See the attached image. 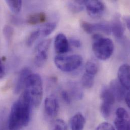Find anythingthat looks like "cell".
<instances>
[{"instance_id":"6da1fadb","label":"cell","mask_w":130,"mask_h":130,"mask_svg":"<svg viewBox=\"0 0 130 130\" xmlns=\"http://www.w3.org/2000/svg\"><path fill=\"white\" fill-rule=\"evenodd\" d=\"M32 104L25 90L12 105L8 116L9 130H21L27 127L31 117Z\"/></svg>"},{"instance_id":"7a4b0ae2","label":"cell","mask_w":130,"mask_h":130,"mask_svg":"<svg viewBox=\"0 0 130 130\" xmlns=\"http://www.w3.org/2000/svg\"><path fill=\"white\" fill-rule=\"evenodd\" d=\"M92 49L96 57L101 60H106L113 54L114 44L109 38L99 34L92 36Z\"/></svg>"},{"instance_id":"3957f363","label":"cell","mask_w":130,"mask_h":130,"mask_svg":"<svg viewBox=\"0 0 130 130\" xmlns=\"http://www.w3.org/2000/svg\"><path fill=\"white\" fill-rule=\"evenodd\" d=\"M24 88L30 98L32 106L39 107L43 97V81L40 75L37 73L30 74L26 81Z\"/></svg>"},{"instance_id":"277c9868","label":"cell","mask_w":130,"mask_h":130,"mask_svg":"<svg viewBox=\"0 0 130 130\" xmlns=\"http://www.w3.org/2000/svg\"><path fill=\"white\" fill-rule=\"evenodd\" d=\"M54 62L60 70L64 72H70L78 68L81 65L83 58L77 54L69 56L58 55L55 57Z\"/></svg>"},{"instance_id":"5b68a950","label":"cell","mask_w":130,"mask_h":130,"mask_svg":"<svg viewBox=\"0 0 130 130\" xmlns=\"http://www.w3.org/2000/svg\"><path fill=\"white\" fill-rule=\"evenodd\" d=\"M50 44L51 40L47 39L42 41L37 46L34 57V63L37 66L41 67L47 61Z\"/></svg>"},{"instance_id":"8992f818","label":"cell","mask_w":130,"mask_h":130,"mask_svg":"<svg viewBox=\"0 0 130 130\" xmlns=\"http://www.w3.org/2000/svg\"><path fill=\"white\" fill-rule=\"evenodd\" d=\"M114 124L117 130H130V116L125 108L120 107L117 109Z\"/></svg>"},{"instance_id":"52a82bcc","label":"cell","mask_w":130,"mask_h":130,"mask_svg":"<svg viewBox=\"0 0 130 130\" xmlns=\"http://www.w3.org/2000/svg\"><path fill=\"white\" fill-rule=\"evenodd\" d=\"M84 6L89 16L92 18H99L102 15L105 10L104 3L100 1H84Z\"/></svg>"},{"instance_id":"ba28073f","label":"cell","mask_w":130,"mask_h":130,"mask_svg":"<svg viewBox=\"0 0 130 130\" xmlns=\"http://www.w3.org/2000/svg\"><path fill=\"white\" fill-rule=\"evenodd\" d=\"M44 110L46 115L50 118L57 116L59 110V104L57 98L53 95L47 97L44 102Z\"/></svg>"},{"instance_id":"9c48e42d","label":"cell","mask_w":130,"mask_h":130,"mask_svg":"<svg viewBox=\"0 0 130 130\" xmlns=\"http://www.w3.org/2000/svg\"><path fill=\"white\" fill-rule=\"evenodd\" d=\"M54 47L55 51L59 55L67 53L69 49V43L65 35L58 34L55 39Z\"/></svg>"},{"instance_id":"30bf717a","label":"cell","mask_w":130,"mask_h":130,"mask_svg":"<svg viewBox=\"0 0 130 130\" xmlns=\"http://www.w3.org/2000/svg\"><path fill=\"white\" fill-rule=\"evenodd\" d=\"M109 88L114 95L116 100L122 101L125 97L127 90L118 79L112 80L109 86Z\"/></svg>"},{"instance_id":"8fae6325","label":"cell","mask_w":130,"mask_h":130,"mask_svg":"<svg viewBox=\"0 0 130 130\" xmlns=\"http://www.w3.org/2000/svg\"><path fill=\"white\" fill-rule=\"evenodd\" d=\"M118 80L128 90L130 89V66L125 64L119 68L118 72Z\"/></svg>"},{"instance_id":"7c38bea8","label":"cell","mask_w":130,"mask_h":130,"mask_svg":"<svg viewBox=\"0 0 130 130\" xmlns=\"http://www.w3.org/2000/svg\"><path fill=\"white\" fill-rule=\"evenodd\" d=\"M32 73V71L28 67H24L20 71L15 86L14 91L16 94L19 93L25 87L26 81L29 75Z\"/></svg>"},{"instance_id":"4fadbf2b","label":"cell","mask_w":130,"mask_h":130,"mask_svg":"<svg viewBox=\"0 0 130 130\" xmlns=\"http://www.w3.org/2000/svg\"><path fill=\"white\" fill-rule=\"evenodd\" d=\"M111 25V32H113L115 37L118 39L121 38L124 34L125 28L120 17L118 15H116L113 18Z\"/></svg>"},{"instance_id":"5bb4252c","label":"cell","mask_w":130,"mask_h":130,"mask_svg":"<svg viewBox=\"0 0 130 130\" xmlns=\"http://www.w3.org/2000/svg\"><path fill=\"white\" fill-rule=\"evenodd\" d=\"M86 123L84 116L80 113H77L70 120L71 130H84Z\"/></svg>"},{"instance_id":"9a60e30c","label":"cell","mask_w":130,"mask_h":130,"mask_svg":"<svg viewBox=\"0 0 130 130\" xmlns=\"http://www.w3.org/2000/svg\"><path fill=\"white\" fill-rule=\"evenodd\" d=\"M100 98L102 100V103L107 104L112 106L116 101L115 97L112 91L109 88H103L100 93Z\"/></svg>"},{"instance_id":"2e32d148","label":"cell","mask_w":130,"mask_h":130,"mask_svg":"<svg viewBox=\"0 0 130 130\" xmlns=\"http://www.w3.org/2000/svg\"><path fill=\"white\" fill-rule=\"evenodd\" d=\"M47 20V16L45 13L39 12L30 14L26 19L28 24L30 25H36L45 22Z\"/></svg>"},{"instance_id":"e0dca14e","label":"cell","mask_w":130,"mask_h":130,"mask_svg":"<svg viewBox=\"0 0 130 130\" xmlns=\"http://www.w3.org/2000/svg\"><path fill=\"white\" fill-rule=\"evenodd\" d=\"M69 94L71 97L76 100H80L84 96L83 91L79 85L75 82H70L69 83Z\"/></svg>"},{"instance_id":"ac0fdd59","label":"cell","mask_w":130,"mask_h":130,"mask_svg":"<svg viewBox=\"0 0 130 130\" xmlns=\"http://www.w3.org/2000/svg\"><path fill=\"white\" fill-rule=\"evenodd\" d=\"M69 10L73 13L82 12L84 9V1H69L67 4Z\"/></svg>"},{"instance_id":"d6986e66","label":"cell","mask_w":130,"mask_h":130,"mask_svg":"<svg viewBox=\"0 0 130 130\" xmlns=\"http://www.w3.org/2000/svg\"><path fill=\"white\" fill-rule=\"evenodd\" d=\"M94 75L85 72L81 79V85L82 87L87 89L91 88L94 85Z\"/></svg>"},{"instance_id":"ffe728a7","label":"cell","mask_w":130,"mask_h":130,"mask_svg":"<svg viewBox=\"0 0 130 130\" xmlns=\"http://www.w3.org/2000/svg\"><path fill=\"white\" fill-rule=\"evenodd\" d=\"M56 27V23L55 22H50L42 26L39 28L41 36L47 37L50 35L52 32L54 31Z\"/></svg>"},{"instance_id":"44dd1931","label":"cell","mask_w":130,"mask_h":130,"mask_svg":"<svg viewBox=\"0 0 130 130\" xmlns=\"http://www.w3.org/2000/svg\"><path fill=\"white\" fill-rule=\"evenodd\" d=\"M94 29L95 31H101L107 35H110L111 33V24L105 22L94 24Z\"/></svg>"},{"instance_id":"7402d4cb","label":"cell","mask_w":130,"mask_h":130,"mask_svg":"<svg viewBox=\"0 0 130 130\" xmlns=\"http://www.w3.org/2000/svg\"><path fill=\"white\" fill-rule=\"evenodd\" d=\"M6 3H7L8 6L11 10V11L14 13L18 14L20 12L22 7V1L19 0H7L6 1Z\"/></svg>"},{"instance_id":"603a6c76","label":"cell","mask_w":130,"mask_h":130,"mask_svg":"<svg viewBox=\"0 0 130 130\" xmlns=\"http://www.w3.org/2000/svg\"><path fill=\"white\" fill-rule=\"evenodd\" d=\"M85 69V72L95 76L98 72V65L95 61L89 60L86 64Z\"/></svg>"},{"instance_id":"cb8c5ba5","label":"cell","mask_w":130,"mask_h":130,"mask_svg":"<svg viewBox=\"0 0 130 130\" xmlns=\"http://www.w3.org/2000/svg\"><path fill=\"white\" fill-rule=\"evenodd\" d=\"M50 130H68L66 123L62 119L54 121L50 128Z\"/></svg>"},{"instance_id":"d4e9b609","label":"cell","mask_w":130,"mask_h":130,"mask_svg":"<svg viewBox=\"0 0 130 130\" xmlns=\"http://www.w3.org/2000/svg\"><path fill=\"white\" fill-rule=\"evenodd\" d=\"M8 129V116L6 110L0 112V130H7Z\"/></svg>"},{"instance_id":"484cf974","label":"cell","mask_w":130,"mask_h":130,"mask_svg":"<svg viewBox=\"0 0 130 130\" xmlns=\"http://www.w3.org/2000/svg\"><path fill=\"white\" fill-rule=\"evenodd\" d=\"M41 36V34L39 29L32 31L28 36L26 43L28 47H31L36 42V41Z\"/></svg>"},{"instance_id":"4316f807","label":"cell","mask_w":130,"mask_h":130,"mask_svg":"<svg viewBox=\"0 0 130 130\" xmlns=\"http://www.w3.org/2000/svg\"><path fill=\"white\" fill-rule=\"evenodd\" d=\"M111 108L112 106L110 105L104 103H101L100 108V113L105 119H108L109 117L111 112Z\"/></svg>"},{"instance_id":"83f0119b","label":"cell","mask_w":130,"mask_h":130,"mask_svg":"<svg viewBox=\"0 0 130 130\" xmlns=\"http://www.w3.org/2000/svg\"><path fill=\"white\" fill-rule=\"evenodd\" d=\"M80 26L84 31L87 34H92L95 32L94 24L90 23L85 21H82Z\"/></svg>"},{"instance_id":"f1b7e54d","label":"cell","mask_w":130,"mask_h":130,"mask_svg":"<svg viewBox=\"0 0 130 130\" xmlns=\"http://www.w3.org/2000/svg\"><path fill=\"white\" fill-rule=\"evenodd\" d=\"M13 30L9 26H6L3 29V34L5 39L8 42H10L13 36Z\"/></svg>"},{"instance_id":"f546056e","label":"cell","mask_w":130,"mask_h":130,"mask_svg":"<svg viewBox=\"0 0 130 130\" xmlns=\"http://www.w3.org/2000/svg\"><path fill=\"white\" fill-rule=\"evenodd\" d=\"M95 130H116L113 126L107 122H104L100 124Z\"/></svg>"},{"instance_id":"4dcf8cb0","label":"cell","mask_w":130,"mask_h":130,"mask_svg":"<svg viewBox=\"0 0 130 130\" xmlns=\"http://www.w3.org/2000/svg\"><path fill=\"white\" fill-rule=\"evenodd\" d=\"M61 97L66 103L67 104L70 103L71 101V97L67 91L65 90L62 91L61 92Z\"/></svg>"},{"instance_id":"1f68e13d","label":"cell","mask_w":130,"mask_h":130,"mask_svg":"<svg viewBox=\"0 0 130 130\" xmlns=\"http://www.w3.org/2000/svg\"><path fill=\"white\" fill-rule=\"evenodd\" d=\"M69 42L70 43V44L73 46L75 48H80L82 46V43L81 41L76 38H71L69 40Z\"/></svg>"},{"instance_id":"d6a6232c","label":"cell","mask_w":130,"mask_h":130,"mask_svg":"<svg viewBox=\"0 0 130 130\" xmlns=\"http://www.w3.org/2000/svg\"><path fill=\"white\" fill-rule=\"evenodd\" d=\"M5 75V66L3 63L2 60L0 58V80L3 79Z\"/></svg>"},{"instance_id":"836d02e7","label":"cell","mask_w":130,"mask_h":130,"mask_svg":"<svg viewBox=\"0 0 130 130\" xmlns=\"http://www.w3.org/2000/svg\"><path fill=\"white\" fill-rule=\"evenodd\" d=\"M123 20L125 21V22L126 24L127 27L128 28V29H130V19L129 16H124L123 17Z\"/></svg>"},{"instance_id":"e575fe53","label":"cell","mask_w":130,"mask_h":130,"mask_svg":"<svg viewBox=\"0 0 130 130\" xmlns=\"http://www.w3.org/2000/svg\"><path fill=\"white\" fill-rule=\"evenodd\" d=\"M125 99L126 103L128 107H130V93L128 92L126 94V96L125 97Z\"/></svg>"}]
</instances>
